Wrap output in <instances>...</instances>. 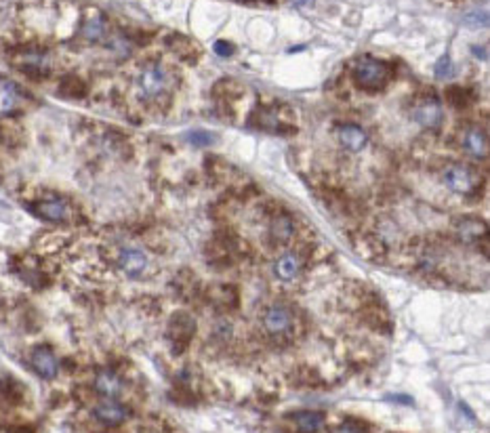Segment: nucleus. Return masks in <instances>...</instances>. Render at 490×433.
Segmentation results:
<instances>
[{
    "mask_svg": "<svg viewBox=\"0 0 490 433\" xmlns=\"http://www.w3.org/2000/svg\"><path fill=\"white\" fill-rule=\"evenodd\" d=\"M215 53L219 57H230L234 53V45L232 42H226V40H217L215 42Z\"/></svg>",
    "mask_w": 490,
    "mask_h": 433,
    "instance_id": "23",
    "label": "nucleus"
},
{
    "mask_svg": "<svg viewBox=\"0 0 490 433\" xmlns=\"http://www.w3.org/2000/svg\"><path fill=\"white\" fill-rule=\"evenodd\" d=\"M293 4L295 6H310V4H314V0H293Z\"/></svg>",
    "mask_w": 490,
    "mask_h": 433,
    "instance_id": "24",
    "label": "nucleus"
},
{
    "mask_svg": "<svg viewBox=\"0 0 490 433\" xmlns=\"http://www.w3.org/2000/svg\"><path fill=\"white\" fill-rule=\"evenodd\" d=\"M95 389L103 398L116 400L124 391V383H122V379L116 372H112V370H99L97 376H95Z\"/></svg>",
    "mask_w": 490,
    "mask_h": 433,
    "instance_id": "13",
    "label": "nucleus"
},
{
    "mask_svg": "<svg viewBox=\"0 0 490 433\" xmlns=\"http://www.w3.org/2000/svg\"><path fill=\"white\" fill-rule=\"evenodd\" d=\"M337 139L339 143L349 152H360L368 143V135L358 124H341L337 126Z\"/></svg>",
    "mask_w": 490,
    "mask_h": 433,
    "instance_id": "11",
    "label": "nucleus"
},
{
    "mask_svg": "<svg viewBox=\"0 0 490 433\" xmlns=\"http://www.w3.org/2000/svg\"><path fill=\"white\" fill-rule=\"evenodd\" d=\"M293 421L299 433H318L325 425V415L316 410H299L293 415Z\"/></svg>",
    "mask_w": 490,
    "mask_h": 433,
    "instance_id": "16",
    "label": "nucleus"
},
{
    "mask_svg": "<svg viewBox=\"0 0 490 433\" xmlns=\"http://www.w3.org/2000/svg\"><path fill=\"white\" fill-rule=\"evenodd\" d=\"M295 236V221L288 215H276L269 223V238L274 244H286Z\"/></svg>",
    "mask_w": 490,
    "mask_h": 433,
    "instance_id": "15",
    "label": "nucleus"
},
{
    "mask_svg": "<svg viewBox=\"0 0 490 433\" xmlns=\"http://www.w3.org/2000/svg\"><path fill=\"white\" fill-rule=\"evenodd\" d=\"M332 433H368L366 432V427L364 425H360V423H356V421H345V423H341L337 429Z\"/></svg>",
    "mask_w": 490,
    "mask_h": 433,
    "instance_id": "22",
    "label": "nucleus"
},
{
    "mask_svg": "<svg viewBox=\"0 0 490 433\" xmlns=\"http://www.w3.org/2000/svg\"><path fill=\"white\" fill-rule=\"evenodd\" d=\"M261 322H263V331H265L272 339L288 341V339H293V335H295L297 318H295V314H293L291 307H286V305H282V303H274V305H269V307L263 312Z\"/></svg>",
    "mask_w": 490,
    "mask_h": 433,
    "instance_id": "2",
    "label": "nucleus"
},
{
    "mask_svg": "<svg viewBox=\"0 0 490 433\" xmlns=\"http://www.w3.org/2000/svg\"><path fill=\"white\" fill-rule=\"evenodd\" d=\"M444 183L461 196H472L480 187V174L463 165H450L444 171Z\"/></svg>",
    "mask_w": 490,
    "mask_h": 433,
    "instance_id": "4",
    "label": "nucleus"
},
{
    "mask_svg": "<svg viewBox=\"0 0 490 433\" xmlns=\"http://www.w3.org/2000/svg\"><path fill=\"white\" fill-rule=\"evenodd\" d=\"M30 364L32 368L47 381L55 379L57 372H59V362L55 357V353L49 349V347H36L30 355Z\"/></svg>",
    "mask_w": 490,
    "mask_h": 433,
    "instance_id": "8",
    "label": "nucleus"
},
{
    "mask_svg": "<svg viewBox=\"0 0 490 433\" xmlns=\"http://www.w3.org/2000/svg\"><path fill=\"white\" fill-rule=\"evenodd\" d=\"M170 85H173V78H170L168 70L161 64H152V66L144 68L139 78H137V88H139L141 97H146V99H161L168 93Z\"/></svg>",
    "mask_w": 490,
    "mask_h": 433,
    "instance_id": "3",
    "label": "nucleus"
},
{
    "mask_svg": "<svg viewBox=\"0 0 490 433\" xmlns=\"http://www.w3.org/2000/svg\"><path fill=\"white\" fill-rule=\"evenodd\" d=\"M412 118L425 129H438L442 122V105L438 99L427 97L412 107Z\"/></svg>",
    "mask_w": 490,
    "mask_h": 433,
    "instance_id": "6",
    "label": "nucleus"
},
{
    "mask_svg": "<svg viewBox=\"0 0 490 433\" xmlns=\"http://www.w3.org/2000/svg\"><path fill=\"white\" fill-rule=\"evenodd\" d=\"M301 269H303V261H301V257L297 253L282 255L280 259L276 261V265H274V271H276V275L282 282H293L301 273Z\"/></svg>",
    "mask_w": 490,
    "mask_h": 433,
    "instance_id": "14",
    "label": "nucleus"
},
{
    "mask_svg": "<svg viewBox=\"0 0 490 433\" xmlns=\"http://www.w3.org/2000/svg\"><path fill=\"white\" fill-rule=\"evenodd\" d=\"M82 36L91 42H99L105 36V21L101 15H91L82 25Z\"/></svg>",
    "mask_w": 490,
    "mask_h": 433,
    "instance_id": "19",
    "label": "nucleus"
},
{
    "mask_svg": "<svg viewBox=\"0 0 490 433\" xmlns=\"http://www.w3.org/2000/svg\"><path fill=\"white\" fill-rule=\"evenodd\" d=\"M461 146L465 148V152L478 160L489 156V137L480 126H469L461 133Z\"/></svg>",
    "mask_w": 490,
    "mask_h": 433,
    "instance_id": "9",
    "label": "nucleus"
},
{
    "mask_svg": "<svg viewBox=\"0 0 490 433\" xmlns=\"http://www.w3.org/2000/svg\"><path fill=\"white\" fill-rule=\"evenodd\" d=\"M351 76H354V83L358 87L364 88V90H379V88H383L390 83L392 68L385 61L377 59V57L364 55L354 64Z\"/></svg>",
    "mask_w": 490,
    "mask_h": 433,
    "instance_id": "1",
    "label": "nucleus"
},
{
    "mask_svg": "<svg viewBox=\"0 0 490 433\" xmlns=\"http://www.w3.org/2000/svg\"><path fill=\"white\" fill-rule=\"evenodd\" d=\"M194 331H196V322L187 314H175L173 316V320H170V333H173V337H177L183 343H187L192 339Z\"/></svg>",
    "mask_w": 490,
    "mask_h": 433,
    "instance_id": "18",
    "label": "nucleus"
},
{
    "mask_svg": "<svg viewBox=\"0 0 490 433\" xmlns=\"http://www.w3.org/2000/svg\"><path fill=\"white\" fill-rule=\"evenodd\" d=\"M486 223L482 219L476 217H463L455 223V234L463 240V242H478L482 238H486Z\"/></svg>",
    "mask_w": 490,
    "mask_h": 433,
    "instance_id": "12",
    "label": "nucleus"
},
{
    "mask_svg": "<svg viewBox=\"0 0 490 433\" xmlns=\"http://www.w3.org/2000/svg\"><path fill=\"white\" fill-rule=\"evenodd\" d=\"M32 213L38 215L40 219L45 221H53V223H64V221H70L72 219V206L62 200V198H45V200H38L34 206H32Z\"/></svg>",
    "mask_w": 490,
    "mask_h": 433,
    "instance_id": "5",
    "label": "nucleus"
},
{
    "mask_svg": "<svg viewBox=\"0 0 490 433\" xmlns=\"http://www.w3.org/2000/svg\"><path fill=\"white\" fill-rule=\"evenodd\" d=\"M118 265H120V269H122L129 278H139V275H144V271L148 269L150 261H148V255H146L141 249L127 247V249H122L120 255H118Z\"/></svg>",
    "mask_w": 490,
    "mask_h": 433,
    "instance_id": "7",
    "label": "nucleus"
},
{
    "mask_svg": "<svg viewBox=\"0 0 490 433\" xmlns=\"http://www.w3.org/2000/svg\"><path fill=\"white\" fill-rule=\"evenodd\" d=\"M187 141L198 146V148H206V146H211L215 141V137L211 133H204V131H194V133L187 135Z\"/></svg>",
    "mask_w": 490,
    "mask_h": 433,
    "instance_id": "20",
    "label": "nucleus"
},
{
    "mask_svg": "<svg viewBox=\"0 0 490 433\" xmlns=\"http://www.w3.org/2000/svg\"><path fill=\"white\" fill-rule=\"evenodd\" d=\"M453 74V64H450V57L444 55L438 64H436V76L438 78H448Z\"/></svg>",
    "mask_w": 490,
    "mask_h": 433,
    "instance_id": "21",
    "label": "nucleus"
},
{
    "mask_svg": "<svg viewBox=\"0 0 490 433\" xmlns=\"http://www.w3.org/2000/svg\"><path fill=\"white\" fill-rule=\"evenodd\" d=\"M93 415H95V419L99 423H103L107 427H116V425H120V423L127 421L129 410H127V406H122V404H118L114 400H105V402H101V404L95 406Z\"/></svg>",
    "mask_w": 490,
    "mask_h": 433,
    "instance_id": "10",
    "label": "nucleus"
},
{
    "mask_svg": "<svg viewBox=\"0 0 490 433\" xmlns=\"http://www.w3.org/2000/svg\"><path fill=\"white\" fill-rule=\"evenodd\" d=\"M21 103V90L11 81H0V116L11 114Z\"/></svg>",
    "mask_w": 490,
    "mask_h": 433,
    "instance_id": "17",
    "label": "nucleus"
}]
</instances>
